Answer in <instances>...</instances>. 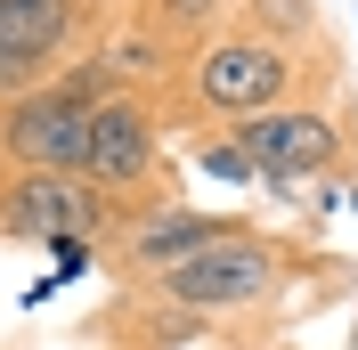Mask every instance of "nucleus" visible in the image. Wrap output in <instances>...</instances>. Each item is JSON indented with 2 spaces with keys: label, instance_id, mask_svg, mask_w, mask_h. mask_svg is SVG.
<instances>
[{
  "label": "nucleus",
  "instance_id": "f257e3e1",
  "mask_svg": "<svg viewBox=\"0 0 358 350\" xmlns=\"http://www.w3.org/2000/svg\"><path fill=\"white\" fill-rule=\"evenodd\" d=\"M293 98H310V66H301V49H277L261 33H212V41L179 66L171 82V114L203 122V131H236V122H261V114L293 106Z\"/></svg>",
  "mask_w": 358,
  "mask_h": 350
},
{
  "label": "nucleus",
  "instance_id": "f03ea898",
  "mask_svg": "<svg viewBox=\"0 0 358 350\" xmlns=\"http://www.w3.org/2000/svg\"><path fill=\"white\" fill-rule=\"evenodd\" d=\"M122 74L90 49V57H73L57 82H41L33 98H17V106H0V163L8 172H82L90 163V122H98V106L106 98H122Z\"/></svg>",
  "mask_w": 358,
  "mask_h": 350
},
{
  "label": "nucleus",
  "instance_id": "7ed1b4c3",
  "mask_svg": "<svg viewBox=\"0 0 358 350\" xmlns=\"http://www.w3.org/2000/svg\"><path fill=\"white\" fill-rule=\"evenodd\" d=\"M285 244L261 237V228H236V237H220L212 253H196V261H179L171 277H155V293L171 309H187V318H245V309H261L277 285H285Z\"/></svg>",
  "mask_w": 358,
  "mask_h": 350
},
{
  "label": "nucleus",
  "instance_id": "20e7f679",
  "mask_svg": "<svg viewBox=\"0 0 358 350\" xmlns=\"http://www.w3.org/2000/svg\"><path fill=\"white\" fill-rule=\"evenodd\" d=\"M228 139L252 155L268 196H301L310 179H334L350 163V147H358V131H342V114L317 106V98H293V106L261 114V122H236Z\"/></svg>",
  "mask_w": 358,
  "mask_h": 350
},
{
  "label": "nucleus",
  "instance_id": "39448f33",
  "mask_svg": "<svg viewBox=\"0 0 358 350\" xmlns=\"http://www.w3.org/2000/svg\"><path fill=\"white\" fill-rule=\"evenodd\" d=\"M131 228V204H114L106 188H90L82 172H8L0 179V237L24 244H57V237H90L106 244Z\"/></svg>",
  "mask_w": 358,
  "mask_h": 350
},
{
  "label": "nucleus",
  "instance_id": "423d86ee",
  "mask_svg": "<svg viewBox=\"0 0 358 350\" xmlns=\"http://www.w3.org/2000/svg\"><path fill=\"white\" fill-rule=\"evenodd\" d=\"M155 163H163V122H155V106H147L138 90L106 98L98 122H90V163H82V179H90V188H106L114 204H131L138 188H155Z\"/></svg>",
  "mask_w": 358,
  "mask_h": 350
},
{
  "label": "nucleus",
  "instance_id": "0eeeda50",
  "mask_svg": "<svg viewBox=\"0 0 358 350\" xmlns=\"http://www.w3.org/2000/svg\"><path fill=\"white\" fill-rule=\"evenodd\" d=\"M245 220L236 212H196V204H163V212H131V228L106 244V261L122 269V277H138V285H155V277H171L179 261H196V253H212L220 237H236Z\"/></svg>",
  "mask_w": 358,
  "mask_h": 350
},
{
  "label": "nucleus",
  "instance_id": "6e6552de",
  "mask_svg": "<svg viewBox=\"0 0 358 350\" xmlns=\"http://www.w3.org/2000/svg\"><path fill=\"white\" fill-rule=\"evenodd\" d=\"M138 17L155 24V33L179 49V57H196V49L212 41V33H228L236 0H138Z\"/></svg>",
  "mask_w": 358,
  "mask_h": 350
},
{
  "label": "nucleus",
  "instance_id": "1a4fd4ad",
  "mask_svg": "<svg viewBox=\"0 0 358 350\" xmlns=\"http://www.w3.org/2000/svg\"><path fill=\"white\" fill-rule=\"evenodd\" d=\"M236 33H261L277 49H317V0H236Z\"/></svg>",
  "mask_w": 358,
  "mask_h": 350
},
{
  "label": "nucleus",
  "instance_id": "9d476101",
  "mask_svg": "<svg viewBox=\"0 0 358 350\" xmlns=\"http://www.w3.org/2000/svg\"><path fill=\"white\" fill-rule=\"evenodd\" d=\"M196 172L228 179V188H261V172H252V155L236 147L228 131H203V139H196Z\"/></svg>",
  "mask_w": 358,
  "mask_h": 350
},
{
  "label": "nucleus",
  "instance_id": "9b49d317",
  "mask_svg": "<svg viewBox=\"0 0 358 350\" xmlns=\"http://www.w3.org/2000/svg\"><path fill=\"white\" fill-rule=\"evenodd\" d=\"M33 90H41V74L24 66V57H8V49H0V106H17V98H33Z\"/></svg>",
  "mask_w": 358,
  "mask_h": 350
},
{
  "label": "nucleus",
  "instance_id": "f8f14e48",
  "mask_svg": "<svg viewBox=\"0 0 358 350\" xmlns=\"http://www.w3.org/2000/svg\"><path fill=\"white\" fill-rule=\"evenodd\" d=\"M90 253H98L90 237H57V244H49V261H57V277H82V269H90Z\"/></svg>",
  "mask_w": 358,
  "mask_h": 350
},
{
  "label": "nucleus",
  "instance_id": "ddd939ff",
  "mask_svg": "<svg viewBox=\"0 0 358 350\" xmlns=\"http://www.w3.org/2000/svg\"><path fill=\"white\" fill-rule=\"evenodd\" d=\"M0 8H8V0H0Z\"/></svg>",
  "mask_w": 358,
  "mask_h": 350
}]
</instances>
